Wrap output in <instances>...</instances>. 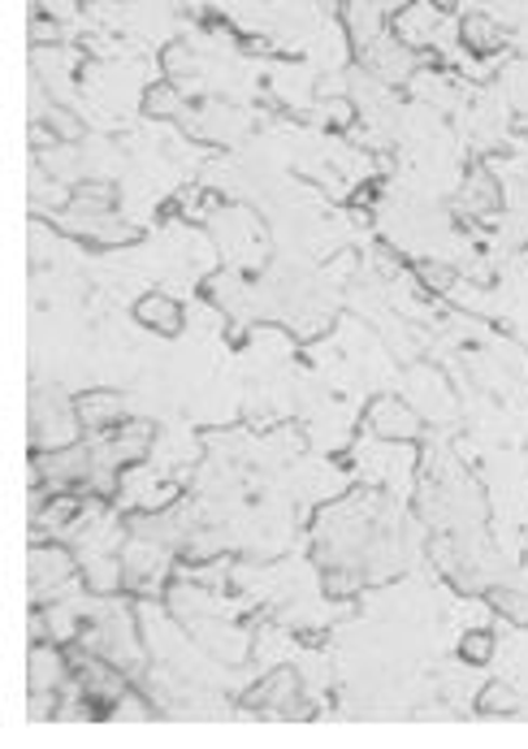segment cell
I'll return each mask as SVG.
<instances>
[{
  "instance_id": "1",
  "label": "cell",
  "mask_w": 528,
  "mask_h": 749,
  "mask_svg": "<svg viewBox=\"0 0 528 749\" xmlns=\"http://www.w3.org/2000/svg\"><path fill=\"white\" fill-rule=\"evenodd\" d=\"M247 710H278L290 719H308L312 707L303 702V684H299V671L295 668H273L260 684H251V693H243Z\"/></svg>"
},
{
  "instance_id": "5",
  "label": "cell",
  "mask_w": 528,
  "mask_h": 749,
  "mask_svg": "<svg viewBox=\"0 0 528 749\" xmlns=\"http://www.w3.org/2000/svg\"><path fill=\"white\" fill-rule=\"evenodd\" d=\"M74 412H79L82 430H91V434H113L118 425L130 421L126 398L118 395V391H91V395H79L74 398Z\"/></svg>"
},
{
  "instance_id": "17",
  "label": "cell",
  "mask_w": 528,
  "mask_h": 749,
  "mask_svg": "<svg viewBox=\"0 0 528 749\" xmlns=\"http://www.w3.org/2000/svg\"><path fill=\"white\" fill-rule=\"evenodd\" d=\"M477 710L481 714H516L520 710V693L511 684H486L481 698H477Z\"/></svg>"
},
{
  "instance_id": "21",
  "label": "cell",
  "mask_w": 528,
  "mask_h": 749,
  "mask_svg": "<svg viewBox=\"0 0 528 749\" xmlns=\"http://www.w3.org/2000/svg\"><path fill=\"white\" fill-rule=\"evenodd\" d=\"M416 277H420L429 290H450V286H455V269L442 265V260H420V265H416Z\"/></svg>"
},
{
  "instance_id": "10",
  "label": "cell",
  "mask_w": 528,
  "mask_h": 749,
  "mask_svg": "<svg viewBox=\"0 0 528 749\" xmlns=\"http://www.w3.org/2000/svg\"><path fill=\"white\" fill-rule=\"evenodd\" d=\"M464 213H472V217H489V213H498L502 208V187H498V178L489 174V169H472L468 174V183L459 187V199H455Z\"/></svg>"
},
{
  "instance_id": "12",
  "label": "cell",
  "mask_w": 528,
  "mask_h": 749,
  "mask_svg": "<svg viewBox=\"0 0 528 749\" xmlns=\"http://www.w3.org/2000/svg\"><path fill=\"white\" fill-rule=\"evenodd\" d=\"M118 187L113 183H74L70 187V213L74 217H113Z\"/></svg>"
},
{
  "instance_id": "8",
  "label": "cell",
  "mask_w": 528,
  "mask_h": 749,
  "mask_svg": "<svg viewBox=\"0 0 528 749\" xmlns=\"http://www.w3.org/2000/svg\"><path fill=\"white\" fill-rule=\"evenodd\" d=\"M395 18H399V22L390 27V36L404 43V48H411V52H420V48L434 43V31H438L442 9H434V4H404Z\"/></svg>"
},
{
  "instance_id": "11",
  "label": "cell",
  "mask_w": 528,
  "mask_h": 749,
  "mask_svg": "<svg viewBox=\"0 0 528 749\" xmlns=\"http://www.w3.org/2000/svg\"><path fill=\"white\" fill-rule=\"evenodd\" d=\"M459 40H464V48H468L472 57H494V52H502L507 31H502L489 13H468L464 27H459Z\"/></svg>"
},
{
  "instance_id": "19",
  "label": "cell",
  "mask_w": 528,
  "mask_h": 749,
  "mask_svg": "<svg viewBox=\"0 0 528 749\" xmlns=\"http://www.w3.org/2000/svg\"><path fill=\"white\" fill-rule=\"evenodd\" d=\"M365 585V572L360 568H326V593L329 598H347Z\"/></svg>"
},
{
  "instance_id": "16",
  "label": "cell",
  "mask_w": 528,
  "mask_h": 749,
  "mask_svg": "<svg viewBox=\"0 0 528 749\" xmlns=\"http://www.w3.org/2000/svg\"><path fill=\"white\" fill-rule=\"evenodd\" d=\"M79 512H82V503L74 494H57L52 503H40V507H36V520H40L43 529H61V524H70Z\"/></svg>"
},
{
  "instance_id": "13",
  "label": "cell",
  "mask_w": 528,
  "mask_h": 749,
  "mask_svg": "<svg viewBox=\"0 0 528 749\" xmlns=\"http://www.w3.org/2000/svg\"><path fill=\"white\" fill-rule=\"evenodd\" d=\"M40 126L52 135V139H61V144H79L82 135H87L82 118L79 114H70L66 105H48V109H40Z\"/></svg>"
},
{
  "instance_id": "2",
  "label": "cell",
  "mask_w": 528,
  "mask_h": 749,
  "mask_svg": "<svg viewBox=\"0 0 528 749\" xmlns=\"http://www.w3.org/2000/svg\"><path fill=\"white\" fill-rule=\"evenodd\" d=\"M79 572H82L79 559L66 551V546H36V551H31V598H36V607L61 598V590H66Z\"/></svg>"
},
{
  "instance_id": "9",
  "label": "cell",
  "mask_w": 528,
  "mask_h": 749,
  "mask_svg": "<svg viewBox=\"0 0 528 749\" xmlns=\"http://www.w3.org/2000/svg\"><path fill=\"white\" fill-rule=\"evenodd\" d=\"M135 321L148 325V329H157V334H165V338H173V334H182V304L161 295V290H148V295L135 304Z\"/></svg>"
},
{
  "instance_id": "6",
  "label": "cell",
  "mask_w": 528,
  "mask_h": 749,
  "mask_svg": "<svg viewBox=\"0 0 528 749\" xmlns=\"http://www.w3.org/2000/svg\"><path fill=\"white\" fill-rule=\"evenodd\" d=\"M399 13V9H386V4H347L342 18H347V36H351V52L365 57L377 40H386V18Z\"/></svg>"
},
{
  "instance_id": "3",
  "label": "cell",
  "mask_w": 528,
  "mask_h": 749,
  "mask_svg": "<svg viewBox=\"0 0 528 749\" xmlns=\"http://www.w3.org/2000/svg\"><path fill=\"white\" fill-rule=\"evenodd\" d=\"M36 473L40 481H48L52 490H70V485H87L91 473H96V455H91V446H57V451H36Z\"/></svg>"
},
{
  "instance_id": "7",
  "label": "cell",
  "mask_w": 528,
  "mask_h": 749,
  "mask_svg": "<svg viewBox=\"0 0 528 749\" xmlns=\"http://www.w3.org/2000/svg\"><path fill=\"white\" fill-rule=\"evenodd\" d=\"M416 61H420V52H411L404 43L395 40V36H386V40H377L368 48L365 57H360V66H368L377 79L386 82H404L411 70H416Z\"/></svg>"
},
{
  "instance_id": "15",
  "label": "cell",
  "mask_w": 528,
  "mask_h": 749,
  "mask_svg": "<svg viewBox=\"0 0 528 749\" xmlns=\"http://www.w3.org/2000/svg\"><path fill=\"white\" fill-rule=\"evenodd\" d=\"M182 96H178V87L173 82H152L148 91H143V114L148 118H182Z\"/></svg>"
},
{
  "instance_id": "4",
  "label": "cell",
  "mask_w": 528,
  "mask_h": 749,
  "mask_svg": "<svg viewBox=\"0 0 528 749\" xmlns=\"http://www.w3.org/2000/svg\"><path fill=\"white\" fill-rule=\"evenodd\" d=\"M368 425H372V434L386 437V442H411V437H420V416L395 395L377 398V403L368 407Z\"/></svg>"
},
{
  "instance_id": "14",
  "label": "cell",
  "mask_w": 528,
  "mask_h": 749,
  "mask_svg": "<svg viewBox=\"0 0 528 749\" xmlns=\"http://www.w3.org/2000/svg\"><path fill=\"white\" fill-rule=\"evenodd\" d=\"M486 602L498 611V615H507L511 624L528 629V593L525 590H511V585H489Z\"/></svg>"
},
{
  "instance_id": "18",
  "label": "cell",
  "mask_w": 528,
  "mask_h": 749,
  "mask_svg": "<svg viewBox=\"0 0 528 749\" xmlns=\"http://www.w3.org/2000/svg\"><path fill=\"white\" fill-rule=\"evenodd\" d=\"M459 659L472 663V668L489 663V659H494V632H486V629L464 632V641H459Z\"/></svg>"
},
{
  "instance_id": "20",
  "label": "cell",
  "mask_w": 528,
  "mask_h": 749,
  "mask_svg": "<svg viewBox=\"0 0 528 749\" xmlns=\"http://www.w3.org/2000/svg\"><path fill=\"white\" fill-rule=\"evenodd\" d=\"M161 61H165V75H169V79H187V75H196V57H191L187 43H169Z\"/></svg>"
}]
</instances>
